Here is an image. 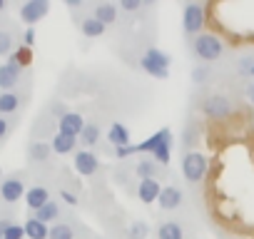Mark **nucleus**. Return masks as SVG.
Wrapping results in <instances>:
<instances>
[{
    "mask_svg": "<svg viewBox=\"0 0 254 239\" xmlns=\"http://www.w3.org/2000/svg\"><path fill=\"white\" fill-rule=\"evenodd\" d=\"M3 239H25V229H23V224L13 222V224H10V227L5 229Z\"/></svg>",
    "mask_w": 254,
    "mask_h": 239,
    "instance_id": "7c9ffc66",
    "label": "nucleus"
},
{
    "mask_svg": "<svg viewBox=\"0 0 254 239\" xmlns=\"http://www.w3.org/2000/svg\"><path fill=\"white\" fill-rule=\"evenodd\" d=\"M107 140L112 142V147H115V150H117V147H127V145H132V142H130V140H132V135H130V130H127L122 122H112V125H110Z\"/></svg>",
    "mask_w": 254,
    "mask_h": 239,
    "instance_id": "dca6fc26",
    "label": "nucleus"
},
{
    "mask_svg": "<svg viewBox=\"0 0 254 239\" xmlns=\"http://www.w3.org/2000/svg\"><path fill=\"white\" fill-rule=\"evenodd\" d=\"M192 50H194V55H197L199 60L212 62V60H219V58H222L224 45H222V40H219L214 33H202V35H197V38H194Z\"/></svg>",
    "mask_w": 254,
    "mask_h": 239,
    "instance_id": "f03ea898",
    "label": "nucleus"
},
{
    "mask_svg": "<svg viewBox=\"0 0 254 239\" xmlns=\"http://www.w3.org/2000/svg\"><path fill=\"white\" fill-rule=\"evenodd\" d=\"M182 202H185V194H182V189L175 187V184L162 187V192H160V197H157V204H160V209H165V212L180 209Z\"/></svg>",
    "mask_w": 254,
    "mask_h": 239,
    "instance_id": "9b49d317",
    "label": "nucleus"
},
{
    "mask_svg": "<svg viewBox=\"0 0 254 239\" xmlns=\"http://www.w3.org/2000/svg\"><path fill=\"white\" fill-rule=\"evenodd\" d=\"M23 45H25V48H33V45H35V30H33V28H28V30L23 33Z\"/></svg>",
    "mask_w": 254,
    "mask_h": 239,
    "instance_id": "f704fd0d",
    "label": "nucleus"
},
{
    "mask_svg": "<svg viewBox=\"0 0 254 239\" xmlns=\"http://www.w3.org/2000/svg\"><path fill=\"white\" fill-rule=\"evenodd\" d=\"M130 239H147V234H150V227H147V222H142V219H135L132 224H130Z\"/></svg>",
    "mask_w": 254,
    "mask_h": 239,
    "instance_id": "c756f323",
    "label": "nucleus"
},
{
    "mask_svg": "<svg viewBox=\"0 0 254 239\" xmlns=\"http://www.w3.org/2000/svg\"><path fill=\"white\" fill-rule=\"evenodd\" d=\"M0 117H3V115H0Z\"/></svg>",
    "mask_w": 254,
    "mask_h": 239,
    "instance_id": "c03bdc74",
    "label": "nucleus"
},
{
    "mask_svg": "<svg viewBox=\"0 0 254 239\" xmlns=\"http://www.w3.org/2000/svg\"><path fill=\"white\" fill-rule=\"evenodd\" d=\"M50 155H53L50 142L33 140V142L28 145V160H30V162H35V165H45V162H50Z\"/></svg>",
    "mask_w": 254,
    "mask_h": 239,
    "instance_id": "ddd939ff",
    "label": "nucleus"
},
{
    "mask_svg": "<svg viewBox=\"0 0 254 239\" xmlns=\"http://www.w3.org/2000/svg\"><path fill=\"white\" fill-rule=\"evenodd\" d=\"M135 175L140 179H160L162 175V165H157L155 160H140L135 165Z\"/></svg>",
    "mask_w": 254,
    "mask_h": 239,
    "instance_id": "a211bd4d",
    "label": "nucleus"
},
{
    "mask_svg": "<svg viewBox=\"0 0 254 239\" xmlns=\"http://www.w3.org/2000/svg\"><path fill=\"white\" fill-rule=\"evenodd\" d=\"M247 100H249V102L254 105V80H252V82L247 85Z\"/></svg>",
    "mask_w": 254,
    "mask_h": 239,
    "instance_id": "58836bf2",
    "label": "nucleus"
},
{
    "mask_svg": "<svg viewBox=\"0 0 254 239\" xmlns=\"http://www.w3.org/2000/svg\"><path fill=\"white\" fill-rule=\"evenodd\" d=\"M182 175L192 184L194 182H202L204 175H207V157L202 152H194V150L185 152V157H182Z\"/></svg>",
    "mask_w": 254,
    "mask_h": 239,
    "instance_id": "7ed1b4c3",
    "label": "nucleus"
},
{
    "mask_svg": "<svg viewBox=\"0 0 254 239\" xmlns=\"http://www.w3.org/2000/svg\"><path fill=\"white\" fill-rule=\"evenodd\" d=\"M67 8H82V0H65Z\"/></svg>",
    "mask_w": 254,
    "mask_h": 239,
    "instance_id": "ea45409f",
    "label": "nucleus"
},
{
    "mask_svg": "<svg viewBox=\"0 0 254 239\" xmlns=\"http://www.w3.org/2000/svg\"><path fill=\"white\" fill-rule=\"evenodd\" d=\"M8 132H10V120L0 117V140H5V137H8Z\"/></svg>",
    "mask_w": 254,
    "mask_h": 239,
    "instance_id": "c9c22d12",
    "label": "nucleus"
},
{
    "mask_svg": "<svg viewBox=\"0 0 254 239\" xmlns=\"http://www.w3.org/2000/svg\"><path fill=\"white\" fill-rule=\"evenodd\" d=\"M5 8H8V3H5V0H0V13H3Z\"/></svg>",
    "mask_w": 254,
    "mask_h": 239,
    "instance_id": "a19ab883",
    "label": "nucleus"
},
{
    "mask_svg": "<svg viewBox=\"0 0 254 239\" xmlns=\"http://www.w3.org/2000/svg\"><path fill=\"white\" fill-rule=\"evenodd\" d=\"M23 105V97L18 92H0V115H15Z\"/></svg>",
    "mask_w": 254,
    "mask_h": 239,
    "instance_id": "aec40b11",
    "label": "nucleus"
},
{
    "mask_svg": "<svg viewBox=\"0 0 254 239\" xmlns=\"http://www.w3.org/2000/svg\"><path fill=\"white\" fill-rule=\"evenodd\" d=\"M33 217L40 219L43 224H55V219H60V204H58L55 199H50V202H48L43 209H38Z\"/></svg>",
    "mask_w": 254,
    "mask_h": 239,
    "instance_id": "5701e85b",
    "label": "nucleus"
},
{
    "mask_svg": "<svg viewBox=\"0 0 254 239\" xmlns=\"http://www.w3.org/2000/svg\"><path fill=\"white\" fill-rule=\"evenodd\" d=\"M197 142V127L194 125H190L187 127V132H185V147H187V152H190V147Z\"/></svg>",
    "mask_w": 254,
    "mask_h": 239,
    "instance_id": "72a5a7b5",
    "label": "nucleus"
},
{
    "mask_svg": "<svg viewBox=\"0 0 254 239\" xmlns=\"http://www.w3.org/2000/svg\"><path fill=\"white\" fill-rule=\"evenodd\" d=\"M23 229H25V239H48V237H50V227L43 224V222L35 219V217L25 219Z\"/></svg>",
    "mask_w": 254,
    "mask_h": 239,
    "instance_id": "6ab92c4d",
    "label": "nucleus"
},
{
    "mask_svg": "<svg viewBox=\"0 0 254 239\" xmlns=\"http://www.w3.org/2000/svg\"><path fill=\"white\" fill-rule=\"evenodd\" d=\"M117 15H120V8L115 3H97L95 10H92V18L100 20L105 28L112 25V23H117Z\"/></svg>",
    "mask_w": 254,
    "mask_h": 239,
    "instance_id": "2eb2a0df",
    "label": "nucleus"
},
{
    "mask_svg": "<svg viewBox=\"0 0 254 239\" xmlns=\"http://www.w3.org/2000/svg\"><path fill=\"white\" fill-rule=\"evenodd\" d=\"M117 8L125 10V13H137V10L145 8V3H142V0H120V5H117Z\"/></svg>",
    "mask_w": 254,
    "mask_h": 239,
    "instance_id": "2f4dec72",
    "label": "nucleus"
},
{
    "mask_svg": "<svg viewBox=\"0 0 254 239\" xmlns=\"http://www.w3.org/2000/svg\"><path fill=\"white\" fill-rule=\"evenodd\" d=\"M48 13H50V3H48V0H28V3L20 5V20L28 28H33L35 23H40Z\"/></svg>",
    "mask_w": 254,
    "mask_h": 239,
    "instance_id": "0eeeda50",
    "label": "nucleus"
},
{
    "mask_svg": "<svg viewBox=\"0 0 254 239\" xmlns=\"http://www.w3.org/2000/svg\"><path fill=\"white\" fill-rule=\"evenodd\" d=\"M50 147H53L55 155H70V152H75V147H77V137L55 132V135L50 137Z\"/></svg>",
    "mask_w": 254,
    "mask_h": 239,
    "instance_id": "f3484780",
    "label": "nucleus"
},
{
    "mask_svg": "<svg viewBox=\"0 0 254 239\" xmlns=\"http://www.w3.org/2000/svg\"><path fill=\"white\" fill-rule=\"evenodd\" d=\"M145 58H147L150 62H155V65L165 67V70H170V65H172V58H170L165 50H157V48H150V50L145 53Z\"/></svg>",
    "mask_w": 254,
    "mask_h": 239,
    "instance_id": "cd10ccee",
    "label": "nucleus"
},
{
    "mask_svg": "<svg viewBox=\"0 0 254 239\" xmlns=\"http://www.w3.org/2000/svg\"><path fill=\"white\" fill-rule=\"evenodd\" d=\"M80 30H82V35H85V38H90V40H95V38L105 35V25H102L100 20H95L92 15L80 18Z\"/></svg>",
    "mask_w": 254,
    "mask_h": 239,
    "instance_id": "412c9836",
    "label": "nucleus"
},
{
    "mask_svg": "<svg viewBox=\"0 0 254 239\" xmlns=\"http://www.w3.org/2000/svg\"><path fill=\"white\" fill-rule=\"evenodd\" d=\"M202 112L209 120H224V117L232 115V102L224 95H207L202 100Z\"/></svg>",
    "mask_w": 254,
    "mask_h": 239,
    "instance_id": "423d86ee",
    "label": "nucleus"
},
{
    "mask_svg": "<svg viewBox=\"0 0 254 239\" xmlns=\"http://www.w3.org/2000/svg\"><path fill=\"white\" fill-rule=\"evenodd\" d=\"M60 197L65 199V204H70V207H75L77 204V197L72 194V192H67V189H60Z\"/></svg>",
    "mask_w": 254,
    "mask_h": 239,
    "instance_id": "e433bc0d",
    "label": "nucleus"
},
{
    "mask_svg": "<svg viewBox=\"0 0 254 239\" xmlns=\"http://www.w3.org/2000/svg\"><path fill=\"white\" fill-rule=\"evenodd\" d=\"M77 142H82V145H85V150H92V147L100 142V127H97L95 122H85V130L80 132Z\"/></svg>",
    "mask_w": 254,
    "mask_h": 239,
    "instance_id": "b1692460",
    "label": "nucleus"
},
{
    "mask_svg": "<svg viewBox=\"0 0 254 239\" xmlns=\"http://www.w3.org/2000/svg\"><path fill=\"white\" fill-rule=\"evenodd\" d=\"M192 80H194V82H199V85H202V82H207V80H209V67H204V65L194 67V70H192Z\"/></svg>",
    "mask_w": 254,
    "mask_h": 239,
    "instance_id": "473e14b6",
    "label": "nucleus"
},
{
    "mask_svg": "<svg viewBox=\"0 0 254 239\" xmlns=\"http://www.w3.org/2000/svg\"><path fill=\"white\" fill-rule=\"evenodd\" d=\"M204 5L202 3H187L185 5V13H182V28L187 35H202V28H204Z\"/></svg>",
    "mask_w": 254,
    "mask_h": 239,
    "instance_id": "20e7f679",
    "label": "nucleus"
},
{
    "mask_svg": "<svg viewBox=\"0 0 254 239\" xmlns=\"http://www.w3.org/2000/svg\"><path fill=\"white\" fill-rule=\"evenodd\" d=\"M172 130L170 127H162L160 132L150 135L145 142L140 145H127V147H117L115 150V157L117 160H125V157H130V155H150V160H155L157 165H167L170 157H172Z\"/></svg>",
    "mask_w": 254,
    "mask_h": 239,
    "instance_id": "f257e3e1",
    "label": "nucleus"
},
{
    "mask_svg": "<svg viewBox=\"0 0 254 239\" xmlns=\"http://www.w3.org/2000/svg\"><path fill=\"white\" fill-rule=\"evenodd\" d=\"M48 239H75V229L67 222H55L50 227V237Z\"/></svg>",
    "mask_w": 254,
    "mask_h": 239,
    "instance_id": "a878e982",
    "label": "nucleus"
},
{
    "mask_svg": "<svg viewBox=\"0 0 254 239\" xmlns=\"http://www.w3.org/2000/svg\"><path fill=\"white\" fill-rule=\"evenodd\" d=\"M157 239H185V229L180 222L170 219V222H162L157 227Z\"/></svg>",
    "mask_w": 254,
    "mask_h": 239,
    "instance_id": "4be33fe9",
    "label": "nucleus"
},
{
    "mask_svg": "<svg viewBox=\"0 0 254 239\" xmlns=\"http://www.w3.org/2000/svg\"><path fill=\"white\" fill-rule=\"evenodd\" d=\"M25 197V182L20 175H10L0 179V199L5 204H15Z\"/></svg>",
    "mask_w": 254,
    "mask_h": 239,
    "instance_id": "39448f33",
    "label": "nucleus"
},
{
    "mask_svg": "<svg viewBox=\"0 0 254 239\" xmlns=\"http://www.w3.org/2000/svg\"><path fill=\"white\" fill-rule=\"evenodd\" d=\"M15 48V35L5 28H0V58H10Z\"/></svg>",
    "mask_w": 254,
    "mask_h": 239,
    "instance_id": "bb28decb",
    "label": "nucleus"
},
{
    "mask_svg": "<svg viewBox=\"0 0 254 239\" xmlns=\"http://www.w3.org/2000/svg\"><path fill=\"white\" fill-rule=\"evenodd\" d=\"M249 75H252V77H254V65H252V70H249Z\"/></svg>",
    "mask_w": 254,
    "mask_h": 239,
    "instance_id": "79ce46f5",
    "label": "nucleus"
},
{
    "mask_svg": "<svg viewBox=\"0 0 254 239\" xmlns=\"http://www.w3.org/2000/svg\"><path fill=\"white\" fill-rule=\"evenodd\" d=\"M13 224V219H8V217H3V219H0V239H3V234H5V229Z\"/></svg>",
    "mask_w": 254,
    "mask_h": 239,
    "instance_id": "4c0bfd02",
    "label": "nucleus"
},
{
    "mask_svg": "<svg viewBox=\"0 0 254 239\" xmlns=\"http://www.w3.org/2000/svg\"><path fill=\"white\" fill-rule=\"evenodd\" d=\"M85 130V117L80 112H67L58 120V132L63 135H70V137H80V132Z\"/></svg>",
    "mask_w": 254,
    "mask_h": 239,
    "instance_id": "9d476101",
    "label": "nucleus"
},
{
    "mask_svg": "<svg viewBox=\"0 0 254 239\" xmlns=\"http://www.w3.org/2000/svg\"><path fill=\"white\" fill-rule=\"evenodd\" d=\"M50 202V192L45 189V187H40V184H35V187H30L28 192H25V204H28V209L35 214L38 209H43L45 204Z\"/></svg>",
    "mask_w": 254,
    "mask_h": 239,
    "instance_id": "f8f14e48",
    "label": "nucleus"
},
{
    "mask_svg": "<svg viewBox=\"0 0 254 239\" xmlns=\"http://www.w3.org/2000/svg\"><path fill=\"white\" fill-rule=\"evenodd\" d=\"M8 62H13V65H18L20 70H25V67H30V62H33V50L25 48V45H20V48L13 50V55L8 58Z\"/></svg>",
    "mask_w": 254,
    "mask_h": 239,
    "instance_id": "393cba45",
    "label": "nucleus"
},
{
    "mask_svg": "<svg viewBox=\"0 0 254 239\" xmlns=\"http://www.w3.org/2000/svg\"><path fill=\"white\" fill-rule=\"evenodd\" d=\"M140 67L147 72V75H152V77H157V80H167L170 77V70H165V67H160V65H155V62H150L145 55L140 58Z\"/></svg>",
    "mask_w": 254,
    "mask_h": 239,
    "instance_id": "c85d7f7f",
    "label": "nucleus"
},
{
    "mask_svg": "<svg viewBox=\"0 0 254 239\" xmlns=\"http://www.w3.org/2000/svg\"><path fill=\"white\" fill-rule=\"evenodd\" d=\"M160 192H162V184H160V179H140V184H137V197H140L145 204H152V202H157Z\"/></svg>",
    "mask_w": 254,
    "mask_h": 239,
    "instance_id": "4468645a",
    "label": "nucleus"
},
{
    "mask_svg": "<svg viewBox=\"0 0 254 239\" xmlns=\"http://www.w3.org/2000/svg\"><path fill=\"white\" fill-rule=\"evenodd\" d=\"M0 177H3V170H0Z\"/></svg>",
    "mask_w": 254,
    "mask_h": 239,
    "instance_id": "37998d69",
    "label": "nucleus"
},
{
    "mask_svg": "<svg viewBox=\"0 0 254 239\" xmlns=\"http://www.w3.org/2000/svg\"><path fill=\"white\" fill-rule=\"evenodd\" d=\"M23 80V70L13 62L0 65V92H15V87Z\"/></svg>",
    "mask_w": 254,
    "mask_h": 239,
    "instance_id": "1a4fd4ad",
    "label": "nucleus"
},
{
    "mask_svg": "<svg viewBox=\"0 0 254 239\" xmlns=\"http://www.w3.org/2000/svg\"><path fill=\"white\" fill-rule=\"evenodd\" d=\"M72 165H75V170H77L82 177H92V175H97V170H100V157H97L92 150H77Z\"/></svg>",
    "mask_w": 254,
    "mask_h": 239,
    "instance_id": "6e6552de",
    "label": "nucleus"
}]
</instances>
